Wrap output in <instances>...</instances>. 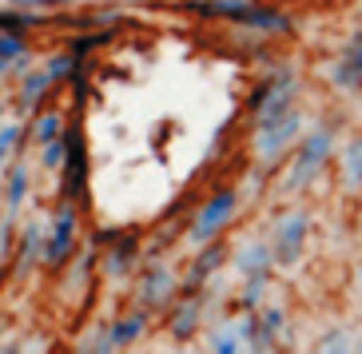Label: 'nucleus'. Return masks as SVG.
Here are the masks:
<instances>
[{"instance_id":"34","label":"nucleus","mask_w":362,"mask_h":354,"mask_svg":"<svg viewBox=\"0 0 362 354\" xmlns=\"http://www.w3.org/2000/svg\"><path fill=\"white\" fill-rule=\"evenodd\" d=\"M0 354H24V343H16V338H8V343H0Z\"/></svg>"},{"instance_id":"17","label":"nucleus","mask_w":362,"mask_h":354,"mask_svg":"<svg viewBox=\"0 0 362 354\" xmlns=\"http://www.w3.org/2000/svg\"><path fill=\"white\" fill-rule=\"evenodd\" d=\"M203 346L207 354H243V331H239V319L227 314V319L211 322L203 331Z\"/></svg>"},{"instance_id":"23","label":"nucleus","mask_w":362,"mask_h":354,"mask_svg":"<svg viewBox=\"0 0 362 354\" xmlns=\"http://www.w3.org/2000/svg\"><path fill=\"white\" fill-rule=\"evenodd\" d=\"M100 267V247L88 239V243H80L76 247V255L68 259V290H76V287H84L88 279H92V271Z\"/></svg>"},{"instance_id":"1","label":"nucleus","mask_w":362,"mask_h":354,"mask_svg":"<svg viewBox=\"0 0 362 354\" xmlns=\"http://www.w3.org/2000/svg\"><path fill=\"white\" fill-rule=\"evenodd\" d=\"M334 136H339V124H334V119H327V124H319V128H307V136H303L298 148L291 151L287 172H283V183H279V187H283L287 195L310 191V187L322 179V172L334 163V155H339Z\"/></svg>"},{"instance_id":"20","label":"nucleus","mask_w":362,"mask_h":354,"mask_svg":"<svg viewBox=\"0 0 362 354\" xmlns=\"http://www.w3.org/2000/svg\"><path fill=\"white\" fill-rule=\"evenodd\" d=\"M24 199H28V167H24V160H12L8 175H4V219H12L16 223V215L24 211Z\"/></svg>"},{"instance_id":"35","label":"nucleus","mask_w":362,"mask_h":354,"mask_svg":"<svg viewBox=\"0 0 362 354\" xmlns=\"http://www.w3.org/2000/svg\"><path fill=\"white\" fill-rule=\"evenodd\" d=\"M354 227H358V243H362V203H358V219H354Z\"/></svg>"},{"instance_id":"25","label":"nucleus","mask_w":362,"mask_h":354,"mask_svg":"<svg viewBox=\"0 0 362 354\" xmlns=\"http://www.w3.org/2000/svg\"><path fill=\"white\" fill-rule=\"evenodd\" d=\"M64 116L56 112V107H48V112H36L33 124H28V136H33L36 148H48V143H56L60 136H64Z\"/></svg>"},{"instance_id":"11","label":"nucleus","mask_w":362,"mask_h":354,"mask_svg":"<svg viewBox=\"0 0 362 354\" xmlns=\"http://www.w3.org/2000/svg\"><path fill=\"white\" fill-rule=\"evenodd\" d=\"M80 207L76 203H60L56 207V215H52V227H48V235H44V267H52V271H60V267H68V259L76 255V227H80Z\"/></svg>"},{"instance_id":"2","label":"nucleus","mask_w":362,"mask_h":354,"mask_svg":"<svg viewBox=\"0 0 362 354\" xmlns=\"http://www.w3.org/2000/svg\"><path fill=\"white\" fill-rule=\"evenodd\" d=\"M183 8L192 16H203V20H227L239 24V28H251V33H291L295 20L287 12L271 8V4H255V0H187Z\"/></svg>"},{"instance_id":"12","label":"nucleus","mask_w":362,"mask_h":354,"mask_svg":"<svg viewBox=\"0 0 362 354\" xmlns=\"http://www.w3.org/2000/svg\"><path fill=\"white\" fill-rule=\"evenodd\" d=\"M207 307H211V287L203 290V295H180V299L171 302V311L163 314L168 322V334L175 343H192L195 334L203 331V322H207Z\"/></svg>"},{"instance_id":"32","label":"nucleus","mask_w":362,"mask_h":354,"mask_svg":"<svg viewBox=\"0 0 362 354\" xmlns=\"http://www.w3.org/2000/svg\"><path fill=\"white\" fill-rule=\"evenodd\" d=\"M68 0H8V8H24V12H44L48 16V8H64Z\"/></svg>"},{"instance_id":"37","label":"nucleus","mask_w":362,"mask_h":354,"mask_svg":"<svg viewBox=\"0 0 362 354\" xmlns=\"http://www.w3.org/2000/svg\"><path fill=\"white\" fill-rule=\"evenodd\" d=\"M171 354H192V350H187V346H175V350H171Z\"/></svg>"},{"instance_id":"40","label":"nucleus","mask_w":362,"mask_h":354,"mask_svg":"<svg viewBox=\"0 0 362 354\" xmlns=\"http://www.w3.org/2000/svg\"><path fill=\"white\" fill-rule=\"evenodd\" d=\"M119 354H128V350H119Z\"/></svg>"},{"instance_id":"21","label":"nucleus","mask_w":362,"mask_h":354,"mask_svg":"<svg viewBox=\"0 0 362 354\" xmlns=\"http://www.w3.org/2000/svg\"><path fill=\"white\" fill-rule=\"evenodd\" d=\"M44 24H52V16H44V12H24V8H0V33L4 36H21V40H28V33H36V28H44Z\"/></svg>"},{"instance_id":"8","label":"nucleus","mask_w":362,"mask_h":354,"mask_svg":"<svg viewBox=\"0 0 362 354\" xmlns=\"http://www.w3.org/2000/svg\"><path fill=\"white\" fill-rule=\"evenodd\" d=\"M175 299H180V275L163 259H148L136 279V307H144L148 314H168Z\"/></svg>"},{"instance_id":"9","label":"nucleus","mask_w":362,"mask_h":354,"mask_svg":"<svg viewBox=\"0 0 362 354\" xmlns=\"http://www.w3.org/2000/svg\"><path fill=\"white\" fill-rule=\"evenodd\" d=\"M64 167H60V203H84L88 199V179H92V163H88V143L84 131L68 124L64 128Z\"/></svg>"},{"instance_id":"22","label":"nucleus","mask_w":362,"mask_h":354,"mask_svg":"<svg viewBox=\"0 0 362 354\" xmlns=\"http://www.w3.org/2000/svg\"><path fill=\"white\" fill-rule=\"evenodd\" d=\"M271 283H275V279H247V283H239L231 311H235V314H255V311H263L267 302H271Z\"/></svg>"},{"instance_id":"6","label":"nucleus","mask_w":362,"mask_h":354,"mask_svg":"<svg viewBox=\"0 0 362 354\" xmlns=\"http://www.w3.org/2000/svg\"><path fill=\"white\" fill-rule=\"evenodd\" d=\"M243 331V354H279L291 338V311L283 302H267L255 314H235Z\"/></svg>"},{"instance_id":"15","label":"nucleus","mask_w":362,"mask_h":354,"mask_svg":"<svg viewBox=\"0 0 362 354\" xmlns=\"http://www.w3.org/2000/svg\"><path fill=\"white\" fill-rule=\"evenodd\" d=\"M148 326H151V314L144 307H132V311H124L119 319L107 322V338L116 343V350H132L148 334Z\"/></svg>"},{"instance_id":"28","label":"nucleus","mask_w":362,"mask_h":354,"mask_svg":"<svg viewBox=\"0 0 362 354\" xmlns=\"http://www.w3.org/2000/svg\"><path fill=\"white\" fill-rule=\"evenodd\" d=\"M21 56H28V40L0 33V76H8V64L12 60H21Z\"/></svg>"},{"instance_id":"3","label":"nucleus","mask_w":362,"mask_h":354,"mask_svg":"<svg viewBox=\"0 0 362 354\" xmlns=\"http://www.w3.org/2000/svg\"><path fill=\"white\" fill-rule=\"evenodd\" d=\"M310 235H315V215H310V207H283L279 219L271 223V235H267L271 255H275V267L298 271V263L307 259Z\"/></svg>"},{"instance_id":"13","label":"nucleus","mask_w":362,"mask_h":354,"mask_svg":"<svg viewBox=\"0 0 362 354\" xmlns=\"http://www.w3.org/2000/svg\"><path fill=\"white\" fill-rule=\"evenodd\" d=\"M227 267L239 275V283H247V279H275V271H279L267 239H243L239 247H231V263H227Z\"/></svg>"},{"instance_id":"19","label":"nucleus","mask_w":362,"mask_h":354,"mask_svg":"<svg viewBox=\"0 0 362 354\" xmlns=\"http://www.w3.org/2000/svg\"><path fill=\"white\" fill-rule=\"evenodd\" d=\"M354 331L346 326V322H330V326H322L319 334H315V343H310L307 354H354Z\"/></svg>"},{"instance_id":"36","label":"nucleus","mask_w":362,"mask_h":354,"mask_svg":"<svg viewBox=\"0 0 362 354\" xmlns=\"http://www.w3.org/2000/svg\"><path fill=\"white\" fill-rule=\"evenodd\" d=\"M4 112H8V107H4V100H0V128H4Z\"/></svg>"},{"instance_id":"5","label":"nucleus","mask_w":362,"mask_h":354,"mask_svg":"<svg viewBox=\"0 0 362 354\" xmlns=\"http://www.w3.org/2000/svg\"><path fill=\"white\" fill-rule=\"evenodd\" d=\"M92 243L100 247V275L104 279H132L144 267V235L136 227H107L96 231Z\"/></svg>"},{"instance_id":"29","label":"nucleus","mask_w":362,"mask_h":354,"mask_svg":"<svg viewBox=\"0 0 362 354\" xmlns=\"http://www.w3.org/2000/svg\"><path fill=\"white\" fill-rule=\"evenodd\" d=\"M76 354H119V350H116V343L107 338V326H100V331H92L84 343L76 346Z\"/></svg>"},{"instance_id":"33","label":"nucleus","mask_w":362,"mask_h":354,"mask_svg":"<svg viewBox=\"0 0 362 354\" xmlns=\"http://www.w3.org/2000/svg\"><path fill=\"white\" fill-rule=\"evenodd\" d=\"M8 247H12V219H4L0 223V259L8 255Z\"/></svg>"},{"instance_id":"10","label":"nucleus","mask_w":362,"mask_h":354,"mask_svg":"<svg viewBox=\"0 0 362 354\" xmlns=\"http://www.w3.org/2000/svg\"><path fill=\"white\" fill-rule=\"evenodd\" d=\"M227 263H231V247H227L223 239H215L207 247H195L192 259H187V267H183V275H180V295H203Z\"/></svg>"},{"instance_id":"24","label":"nucleus","mask_w":362,"mask_h":354,"mask_svg":"<svg viewBox=\"0 0 362 354\" xmlns=\"http://www.w3.org/2000/svg\"><path fill=\"white\" fill-rule=\"evenodd\" d=\"M52 76L44 72V68H36V72H28L21 80V92H16V104L24 107V112H36V107L44 104V96H48V92H52Z\"/></svg>"},{"instance_id":"26","label":"nucleus","mask_w":362,"mask_h":354,"mask_svg":"<svg viewBox=\"0 0 362 354\" xmlns=\"http://www.w3.org/2000/svg\"><path fill=\"white\" fill-rule=\"evenodd\" d=\"M24 136H28V131H24L21 119H12V124H4V128H0V167H8V163L21 155Z\"/></svg>"},{"instance_id":"30","label":"nucleus","mask_w":362,"mask_h":354,"mask_svg":"<svg viewBox=\"0 0 362 354\" xmlns=\"http://www.w3.org/2000/svg\"><path fill=\"white\" fill-rule=\"evenodd\" d=\"M64 136H60V140H56V143H48V148H40V167H44V172H56V175H60V167H64Z\"/></svg>"},{"instance_id":"18","label":"nucleus","mask_w":362,"mask_h":354,"mask_svg":"<svg viewBox=\"0 0 362 354\" xmlns=\"http://www.w3.org/2000/svg\"><path fill=\"white\" fill-rule=\"evenodd\" d=\"M334 163H339V187L342 191H351V195L362 191V131L342 143Z\"/></svg>"},{"instance_id":"39","label":"nucleus","mask_w":362,"mask_h":354,"mask_svg":"<svg viewBox=\"0 0 362 354\" xmlns=\"http://www.w3.org/2000/svg\"><path fill=\"white\" fill-rule=\"evenodd\" d=\"M0 203H4V179H0Z\"/></svg>"},{"instance_id":"31","label":"nucleus","mask_w":362,"mask_h":354,"mask_svg":"<svg viewBox=\"0 0 362 354\" xmlns=\"http://www.w3.org/2000/svg\"><path fill=\"white\" fill-rule=\"evenodd\" d=\"M112 40V33H92V36H80V40H72V48L68 52L76 56V60H88V52L92 48H100V44H107Z\"/></svg>"},{"instance_id":"38","label":"nucleus","mask_w":362,"mask_h":354,"mask_svg":"<svg viewBox=\"0 0 362 354\" xmlns=\"http://www.w3.org/2000/svg\"><path fill=\"white\" fill-rule=\"evenodd\" d=\"M354 354H362V338H358V343H354Z\"/></svg>"},{"instance_id":"14","label":"nucleus","mask_w":362,"mask_h":354,"mask_svg":"<svg viewBox=\"0 0 362 354\" xmlns=\"http://www.w3.org/2000/svg\"><path fill=\"white\" fill-rule=\"evenodd\" d=\"M330 84H334V92H362V33H354L339 52V60L330 68Z\"/></svg>"},{"instance_id":"4","label":"nucleus","mask_w":362,"mask_h":354,"mask_svg":"<svg viewBox=\"0 0 362 354\" xmlns=\"http://www.w3.org/2000/svg\"><path fill=\"white\" fill-rule=\"evenodd\" d=\"M235 215H239V187H231V183H227V187H215V191L195 207L192 219H187L183 243L195 251V247L215 243V239H223V231L235 223Z\"/></svg>"},{"instance_id":"7","label":"nucleus","mask_w":362,"mask_h":354,"mask_svg":"<svg viewBox=\"0 0 362 354\" xmlns=\"http://www.w3.org/2000/svg\"><path fill=\"white\" fill-rule=\"evenodd\" d=\"M303 136H307V119H303V112L295 107V112L283 116L279 124L251 131V151H255V160L263 163V167H279L283 160H291V151L298 148Z\"/></svg>"},{"instance_id":"16","label":"nucleus","mask_w":362,"mask_h":354,"mask_svg":"<svg viewBox=\"0 0 362 354\" xmlns=\"http://www.w3.org/2000/svg\"><path fill=\"white\" fill-rule=\"evenodd\" d=\"M36 267H44V223H28L16 243V279H28Z\"/></svg>"},{"instance_id":"27","label":"nucleus","mask_w":362,"mask_h":354,"mask_svg":"<svg viewBox=\"0 0 362 354\" xmlns=\"http://www.w3.org/2000/svg\"><path fill=\"white\" fill-rule=\"evenodd\" d=\"M80 68H84V60H76L72 52H56L52 60L44 64V72H48V76L56 80V84H60V80H72V76L80 72Z\"/></svg>"}]
</instances>
